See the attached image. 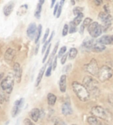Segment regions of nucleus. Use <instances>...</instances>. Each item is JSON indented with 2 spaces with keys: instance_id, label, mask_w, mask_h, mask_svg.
Returning <instances> with one entry per match:
<instances>
[{
  "instance_id": "5",
  "label": "nucleus",
  "mask_w": 113,
  "mask_h": 125,
  "mask_svg": "<svg viewBox=\"0 0 113 125\" xmlns=\"http://www.w3.org/2000/svg\"><path fill=\"white\" fill-rule=\"evenodd\" d=\"M84 69L87 72L89 73L93 76H98L100 70L97 61L94 58L91 60L88 64L84 66Z\"/></svg>"
},
{
  "instance_id": "1",
  "label": "nucleus",
  "mask_w": 113,
  "mask_h": 125,
  "mask_svg": "<svg viewBox=\"0 0 113 125\" xmlns=\"http://www.w3.org/2000/svg\"><path fill=\"white\" fill-rule=\"evenodd\" d=\"M72 88L77 97L81 101L85 102L90 99V92L85 85L77 82L72 83Z\"/></svg>"
},
{
  "instance_id": "43",
  "label": "nucleus",
  "mask_w": 113,
  "mask_h": 125,
  "mask_svg": "<svg viewBox=\"0 0 113 125\" xmlns=\"http://www.w3.org/2000/svg\"><path fill=\"white\" fill-rule=\"evenodd\" d=\"M59 7V3H57V4L55 5V7H54V11H53V15H57Z\"/></svg>"
},
{
  "instance_id": "42",
  "label": "nucleus",
  "mask_w": 113,
  "mask_h": 125,
  "mask_svg": "<svg viewBox=\"0 0 113 125\" xmlns=\"http://www.w3.org/2000/svg\"><path fill=\"white\" fill-rule=\"evenodd\" d=\"M61 11H62V6H61L60 5H59V9H58L57 13V15H56V17H57V18H59V17L61 16Z\"/></svg>"
},
{
  "instance_id": "8",
  "label": "nucleus",
  "mask_w": 113,
  "mask_h": 125,
  "mask_svg": "<svg viewBox=\"0 0 113 125\" xmlns=\"http://www.w3.org/2000/svg\"><path fill=\"white\" fill-rule=\"evenodd\" d=\"M99 19L103 23V25L102 26V29L106 31L111 26V22L113 21V17L109 13H106L104 11L100 12L99 15Z\"/></svg>"
},
{
  "instance_id": "37",
  "label": "nucleus",
  "mask_w": 113,
  "mask_h": 125,
  "mask_svg": "<svg viewBox=\"0 0 113 125\" xmlns=\"http://www.w3.org/2000/svg\"><path fill=\"white\" fill-rule=\"evenodd\" d=\"M52 70H53V66H52V64L49 65L48 68H47L46 72H45V75H46V77H49V76L51 75V71H52Z\"/></svg>"
},
{
  "instance_id": "15",
  "label": "nucleus",
  "mask_w": 113,
  "mask_h": 125,
  "mask_svg": "<svg viewBox=\"0 0 113 125\" xmlns=\"http://www.w3.org/2000/svg\"><path fill=\"white\" fill-rule=\"evenodd\" d=\"M41 111L38 108H34L29 113V116H30L31 120L34 122H37L39 118L41 116Z\"/></svg>"
},
{
  "instance_id": "39",
  "label": "nucleus",
  "mask_w": 113,
  "mask_h": 125,
  "mask_svg": "<svg viewBox=\"0 0 113 125\" xmlns=\"http://www.w3.org/2000/svg\"><path fill=\"white\" fill-rule=\"evenodd\" d=\"M57 58L58 56H55L53 59V63H52V66H53V70H55L56 68H57Z\"/></svg>"
},
{
  "instance_id": "25",
  "label": "nucleus",
  "mask_w": 113,
  "mask_h": 125,
  "mask_svg": "<svg viewBox=\"0 0 113 125\" xmlns=\"http://www.w3.org/2000/svg\"><path fill=\"white\" fill-rule=\"evenodd\" d=\"M83 17H84V15L83 14V13L78 14V15H76V17L74 19V20L73 21V22L74 23V24L76 26H78V25H80V23H81V21L83 20Z\"/></svg>"
},
{
  "instance_id": "45",
  "label": "nucleus",
  "mask_w": 113,
  "mask_h": 125,
  "mask_svg": "<svg viewBox=\"0 0 113 125\" xmlns=\"http://www.w3.org/2000/svg\"><path fill=\"white\" fill-rule=\"evenodd\" d=\"M85 27L84 26V25H82L81 26V28H80V33L83 34V32H84V31H85Z\"/></svg>"
},
{
  "instance_id": "14",
  "label": "nucleus",
  "mask_w": 113,
  "mask_h": 125,
  "mask_svg": "<svg viewBox=\"0 0 113 125\" xmlns=\"http://www.w3.org/2000/svg\"><path fill=\"white\" fill-rule=\"evenodd\" d=\"M61 112L63 115H64L65 116H68L71 115L73 113V109H72L71 105L69 103L65 102L64 103L61 107Z\"/></svg>"
},
{
  "instance_id": "24",
  "label": "nucleus",
  "mask_w": 113,
  "mask_h": 125,
  "mask_svg": "<svg viewBox=\"0 0 113 125\" xmlns=\"http://www.w3.org/2000/svg\"><path fill=\"white\" fill-rule=\"evenodd\" d=\"M42 33V25H39L37 27V31L36 32V35H35V43H38V42L39 41V39L41 36Z\"/></svg>"
},
{
  "instance_id": "49",
  "label": "nucleus",
  "mask_w": 113,
  "mask_h": 125,
  "mask_svg": "<svg viewBox=\"0 0 113 125\" xmlns=\"http://www.w3.org/2000/svg\"><path fill=\"white\" fill-rule=\"evenodd\" d=\"M65 0H61V1H60V5L61 6H63V5H64V3H65Z\"/></svg>"
},
{
  "instance_id": "3",
  "label": "nucleus",
  "mask_w": 113,
  "mask_h": 125,
  "mask_svg": "<svg viewBox=\"0 0 113 125\" xmlns=\"http://www.w3.org/2000/svg\"><path fill=\"white\" fill-rule=\"evenodd\" d=\"M0 85L3 91L7 94H10L14 86V75L11 73L7 75L1 82Z\"/></svg>"
},
{
  "instance_id": "40",
  "label": "nucleus",
  "mask_w": 113,
  "mask_h": 125,
  "mask_svg": "<svg viewBox=\"0 0 113 125\" xmlns=\"http://www.w3.org/2000/svg\"><path fill=\"white\" fill-rule=\"evenodd\" d=\"M23 123L25 125H35V124L33 123V121H31L29 118H25L23 121Z\"/></svg>"
},
{
  "instance_id": "51",
  "label": "nucleus",
  "mask_w": 113,
  "mask_h": 125,
  "mask_svg": "<svg viewBox=\"0 0 113 125\" xmlns=\"http://www.w3.org/2000/svg\"><path fill=\"white\" fill-rule=\"evenodd\" d=\"M71 4L73 5H75V0H71Z\"/></svg>"
},
{
  "instance_id": "9",
  "label": "nucleus",
  "mask_w": 113,
  "mask_h": 125,
  "mask_svg": "<svg viewBox=\"0 0 113 125\" xmlns=\"http://www.w3.org/2000/svg\"><path fill=\"white\" fill-rule=\"evenodd\" d=\"M13 72L15 79L16 80L17 83H19L21 82L22 77V69L20 64L17 62H15L13 65Z\"/></svg>"
},
{
  "instance_id": "6",
  "label": "nucleus",
  "mask_w": 113,
  "mask_h": 125,
  "mask_svg": "<svg viewBox=\"0 0 113 125\" xmlns=\"http://www.w3.org/2000/svg\"><path fill=\"white\" fill-rule=\"evenodd\" d=\"M98 83H99L97 80L90 76H85L83 81V84L87 87V89L89 91V92H92L93 93H96L98 89V87H97Z\"/></svg>"
},
{
  "instance_id": "38",
  "label": "nucleus",
  "mask_w": 113,
  "mask_h": 125,
  "mask_svg": "<svg viewBox=\"0 0 113 125\" xmlns=\"http://www.w3.org/2000/svg\"><path fill=\"white\" fill-rule=\"evenodd\" d=\"M49 29H47L46 31H45V33L44 34L43 41H42L43 43H45V42L47 41V38L49 37Z\"/></svg>"
},
{
  "instance_id": "48",
  "label": "nucleus",
  "mask_w": 113,
  "mask_h": 125,
  "mask_svg": "<svg viewBox=\"0 0 113 125\" xmlns=\"http://www.w3.org/2000/svg\"><path fill=\"white\" fill-rule=\"evenodd\" d=\"M56 0H51V8L54 7V5L55 4Z\"/></svg>"
},
{
  "instance_id": "27",
  "label": "nucleus",
  "mask_w": 113,
  "mask_h": 125,
  "mask_svg": "<svg viewBox=\"0 0 113 125\" xmlns=\"http://www.w3.org/2000/svg\"><path fill=\"white\" fill-rule=\"evenodd\" d=\"M42 11V5L40 4V3H38L37 5V8H36V10L35 11V17L37 19H40V17H41V13Z\"/></svg>"
},
{
  "instance_id": "16",
  "label": "nucleus",
  "mask_w": 113,
  "mask_h": 125,
  "mask_svg": "<svg viewBox=\"0 0 113 125\" xmlns=\"http://www.w3.org/2000/svg\"><path fill=\"white\" fill-rule=\"evenodd\" d=\"M59 89L62 93H65L67 90V76L62 75L59 80Z\"/></svg>"
},
{
  "instance_id": "4",
  "label": "nucleus",
  "mask_w": 113,
  "mask_h": 125,
  "mask_svg": "<svg viewBox=\"0 0 113 125\" xmlns=\"http://www.w3.org/2000/svg\"><path fill=\"white\" fill-rule=\"evenodd\" d=\"M113 70L111 67L107 66H103L100 68L98 77L100 82H104L109 80V79H111V77L113 76Z\"/></svg>"
},
{
  "instance_id": "50",
  "label": "nucleus",
  "mask_w": 113,
  "mask_h": 125,
  "mask_svg": "<svg viewBox=\"0 0 113 125\" xmlns=\"http://www.w3.org/2000/svg\"><path fill=\"white\" fill-rule=\"evenodd\" d=\"M44 2H45V0H39V3L40 4H41L42 5L44 3Z\"/></svg>"
},
{
  "instance_id": "10",
  "label": "nucleus",
  "mask_w": 113,
  "mask_h": 125,
  "mask_svg": "<svg viewBox=\"0 0 113 125\" xmlns=\"http://www.w3.org/2000/svg\"><path fill=\"white\" fill-rule=\"evenodd\" d=\"M37 31V25L35 23H31L29 25L27 29V36L31 40H33V39L35 38Z\"/></svg>"
},
{
  "instance_id": "46",
  "label": "nucleus",
  "mask_w": 113,
  "mask_h": 125,
  "mask_svg": "<svg viewBox=\"0 0 113 125\" xmlns=\"http://www.w3.org/2000/svg\"><path fill=\"white\" fill-rule=\"evenodd\" d=\"M95 3L97 5H100L102 3V0H95Z\"/></svg>"
},
{
  "instance_id": "19",
  "label": "nucleus",
  "mask_w": 113,
  "mask_h": 125,
  "mask_svg": "<svg viewBox=\"0 0 113 125\" xmlns=\"http://www.w3.org/2000/svg\"><path fill=\"white\" fill-rule=\"evenodd\" d=\"M105 49H106V46L104 44H102L99 43L98 41H96V42L92 47V50L96 52H100L104 51Z\"/></svg>"
},
{
  "instance_id": "12",
  "label": "nucleus",
  "mask_w": 113,
  "mask_h": 125,
  "mask_svg": "<svg viewBox=\"0 0 113 125\" xmlns=\"http://www.w3.org/2000/svg\"><path fill=\"white\" fill-rule=\"evenodd\" d=\"M99 43L104 45H109L113 44V35H103L98 40Z\"/></svg>"
},
{
  "instance_id": "2",
  "label": "nucleus",
  "mask_w": 113,
  "mask_h": 125,
  "mask_svg": "<svg viewBox=\"0 0 113 125\" xmlns=\"http://www.w3.org/2000/svg\"><path fill=\"white\" fill-rule=\"evenodd\" d=\"M91 114L95 117L103 119L105 121H110L112 115L110 112L100 106H95L91 109Z\"/></svg>"
},
{
  "instance_id": "53",
  "label": "nucleus",
  "mask_w": 113,
  "mask_h": 125,
  "mask_svg": "<svg viewBox=\"0 0 113 125\" xmlns=\"http://www.w3.org/2000/svg\"><path fill=\"white\" fill-rule=\"evenodd\" d=\"M109 1H113V0H109Z\"/></svg>"
},
{
  "instance_id": "35",
  "label": "nucleus",
  "mask_w": 113,
  "mask_h": 125,
  "mask_svg": "<svg viewBox=\"0 0 113 125\" xmlns=\"http://www.w3.org/2000/svg\"><path fill=\"white\" fill-rule=\"evenodd\" d=\"M92 19L87 17V18H86L84 20L83 24L84 25V26H85V27H88V26L92 23Z\"/></svg>"
},
{
  "instance_id": "17",
  "label": "nucleus",
  "mask_w": 113,
  "mask_h": 125,
  "mask_svg": "<svg viewBox=\"0 0 113 125\" xmlns=\"http://www.w3.org/2000/svg\"><path fill=\"white\" fill-rule=\"evenodd\" d=\"M95 42H96V41L93 39L87 38V39H85V41H83V46L87 49H91L92 50V47H93Z\"/></svg>"
},
{
  "instance_id": "34",
  "label": "nucleus",
  "mask_w": 113,
  "mask_h": 125,
  "mask_svg": "<svg viewBox=\"0 0 113 125\" xmlns=\"http://www.w3.org/2000/svg\"><path fill=\"white\" fill-rule=\"evenodd\" d=\"M72 68V64H69L66 65L65 66L63 67V68L62 71L63 72L65 73H69L71 71Z\"/></svg>"
},
{
  "instance_id": "18",
  "label": "nucleus",
  "mask_w": 113,
  "mask_h": 125,
  "mask_svg": "<svg viewBox=\"0 0 113 125\" xmlns=\"http://www.w3.org/2000/svg\"><path fill=\"white\" fill-rule=\"evenodd\" d=\"M47 64H46L45 66H44L42 67L40 69V70L39 72V73L37 75V80H36V82H35V87H37L40 84V83L41 82L42 78L43 77L44 73L45 72V69H46V66Z\"/></svg>"
},
{
  "instance_id": "11",
  "label": "nucleus",
  "mask_w": 113,
  "mask_h": 125,
  "mask_svg": "<svg viewBox=\"0 0 113 125\" xmlns=\"http://www.w3.org/2000/svg\"><path fill=\"white\" fill-rule=\"evenodd\" d=\"M15 56H16V51L15 50L12 48H7L4 55L5 60L7 61V62H11L13 60Z\"/></svg>"
},
{
  "instance_id": "28",
  "label": "nucleus",
  "mask_w": 113,
  "mask_h": 125,
  "mask_svg": "<svg viewBox=\"0 0 113 125\" xmlns=\"http://www.w3.org/2000/svg\"><path fill=\"white\" fill-rule=\"evenodd\" d=\"M28 9V5H21L19 9L18 10V11H17V14L18 15H23V14H25L26 13V11H27Z\"/></svg>"
},
{
  "instance_id": "22",
  "label": "nucleus",
  "mask_w": 113,
  "mask_h": 125,
  "mask_svg": "<svg viewBox=\"0 0 113 125\" xmlns=\"http://www.w3.org/2000/svg\"><path fill=\"white\" fill-rule=\"evenodd\" d=\"M54 34H55V32H54V31H53V32H52V33H51V36H50V37H49V39L48 40H47V41L46 42L44 43L43 46V48H42V54H43V53L47 50V48H48L49 45L50 44V42H51V40H52V39H53Z\"/></svg>"
},
{
  "instance_id": "32",
  "label": "nucleus",
  "mask_w": 113,
  "mask_h": 125,
  "mask_svg": "<svg viewBox=\"0 0 113 125\" xmlns=\"http://www.w3.org/2000/svg\"><path fill=\"white\" fill-rule=\"evenodd\" d=\"M83 11V7H75L74 9H73V14H74L75 15H78V14L81 13Z\"/></svg>"
},
{
  "instance_id": "47",
  "label": "nucleus",
  "mask_w": 113,
  "mask_h": 125,
  "mask_svg": "<svg viewBox=\"0 0 113 125\" xmlns=\"http://www.w3.org/2000/svg\"><path fill=\"white\" fill-rule=\"evenodd\" d=\"M39 44L38 43L37 45H36V47H35V54H37V53H38V50H39Z\"/></svg>"
},
{
  "instance_id": "26",
  "label": "nucleus",
  "mask_w": 113,
  "mask_h": 125,
  "mask_svg": "<svg viewBox=\"0 0 113 125\" xmlns=\"http://www.w3.org/2000/svg\"><path fill=\"white\" fill-rule=\"evenodd\" d=\"M21 107H19L17 105H14L13 107L12 110V117H15L21 111Z\"/></svg>"
},
{
  "instance_id": "54",
  "label": "nucleus",
  "mask_w": 113,
  "mask_h": 125,
  "mask_svg": "<svg viewBox=\"0 0 113 125\" xmlns=\"http://www.w3.org/2000/svg\"></svg>"
},
{
  "instance_id": "29",
  "label": "nucleus",
  "mask_w": 113,
  "mask_h": 125,
  "mask_svg": "<svg viewBox=\"0 0 113 125\" xmlns=\"http://www.w3.org/2000/svg\"><path fill=\"white\" fill-rule=\"evenodd\" d=\"M70 27H69V33L71 34H73V33H75L77 31V29H76V26L74 24V23L71 21L70 22Z\"/></svg>"
},
{
  "instance_id": "20",
  "label": "nucleus",
  "mask_w": 113,
  "mask_h": 125,
  "mask_svg": "<svg viewBox=\"0 0 113 125\" xmlns=\"http://www.w3.org/2000/svg\"><path fill=\"white\" fill-rule=\"evenodd\" d=\"M56 101H57V97L55 95H54L53 93H49L47 95V103L48 105L50 106H53L55 104Z\"/></svg>"
},
{
  "instance_id": "7",
  "label": "nucleus",
  "mask_w": 113,
  "mask_h": 125,
  "mask_svg": "<svg viewBox=\"0 0 113 125\" xmlns=\"http://www.w3.org/2000/svg\"><path fill=\"white\" fill-rule=\"evenodd\" d=\"M102 25L97 22H92L88 27V31L92 38H97L101 35L102 32Z\"/></svg>"
},
{
  "instance_id": "31",
  "label": "nucleus",
  "mask_w": 113,
  "mask_h": 125,
  "mask_svg": "<svg viewBox=\"0 0 113 125\" xmlns=\"http://www.w3.org/2000/svg\"><path fill=\"white\" fill-rule=\"evenodd\" d=\"M51 44H50L49 45L48 48H47V50L45 51V56H44L43 58V63H45V62H46L47 59V58H48L49 54V52H50V49H51Z\"/></svg>"
},
{
  "instance_id": "13",
  "label": "nucleus",
  "mask_w": 113,
  "mask_h": 125,
  "mask_svg": "<svg viewBox=\"0 0 113 125\" xmlns=\"http://www.w3.org/2000/svg\"><path fill=\"white\" fill-rule=\"evenodd\" d=\"M14 7H15V3L13 1H9L8 3L5 5L3 7V14L5 15V16H9L13 11Z\"/></svg>"
},
{
  "instance_id": "30",
  "label": "nucleus",
  "mask_w": 113,
  "mask_h": 125,
  "mask_svg": "<svg viewBox=\"0 0 113 125\" xmlns=\"http://www.w3.org/2000/svg\"><path fill=\"white\" fill-rule=\"evenodd\" d=\"M66 52H67V47L66 46L61 47L59 51V53H58V58H61L63 55L65 54Z\"/></svg>"
},
{
  "instance_id": "21",
  "label": "nucleus",
  "mask_w": 113,
  "mask_h": 125,
  "mask_svg": "<svg viewBox=\"0 0 113 125\" xmlns=\"http://www.w3.org/2000/svg\"><path fill=\"white\" fill-rule=\"evenodd\" d=\"M87 122L89 125H102L97 117L94 116H89L87 118Z\"/></svg>"
},
{
  "instance_id": "52",
  "label": "nucleus",
  "mask_w": 113,
  "mask_h": 125,
  "mask_svg": "<svg viewBox=\"0 0 113 125\" xmlns=\"http://www.w3.org/2000/svg\"><path fill=\"white\" fill-rule=\"evenodd\" d=\"M1 77H2V75H1V74H0V81H1Z\"/></svg>"
},
{
  "instance_id": "41",
  "label": "nucleus",
  "mask_w": 113,
  "mask_h": 125,
  "mask_svg": "<svg viewBox=\"0 0 113 125\" xmlns=\"http://www.w3.org/2000/svg\"><path fill=\"white\" fill-rule=\"evenodd\" d=\"M67 56H68V54H65V55H63L62 57H61V64H65V63L67 61Z\"/></svg>"
},
{
  "instance_id": "23",
  "label": "nucleus",
  "mask_w": 113,
  "mask_h": 125,
  "mask_svg": "<svg viewBox=\"0 0 113 125\" xmlns=\"http://www.w3.org/2000/svg\"><path fill=\"white\" fill-rule=\"evenodd\" d=\"M78 54V50L75 48H71L70 49L69 54H68V56L69 60H73L75 59L76 56H77Z\"/></svg>"
},
{
  "instance_id": "44",
  "label": "nucleus",
  "mask_w": 113,
  "mask_h": 125,
  "mask_svg": "<svg viewBox=\"0 0 113 125\" xmlns=\"http://www.w3.org/2000/svg\"><path fill=\"white\" fill-rule=\"evenodd\" d=\"M5 101V97L4 96L1 95V94H0V104H3V102H4Z\"/></svg>"
},
{
  "instance_id": "36",
  "label": "nucleus",
  "mask_w": 113,
  "mask_h": 125,
  "mask_svg": "<svg viewBox=\"0 0 113 125\" xmlns=\"http://www.w3.org/2000/svg\"><path fill=\"white\" fill-rule=\"evenodd\" d=\"M23 104H24V99H23V98H21L20 99L17 100L15 102V103H14V105H17V106L20 107L21 108H22Z\"/></svg>"
},
{
  "instance_id": "33",
  "label": "nucleus",
  "mask_w": 113,
  "mask_h": 125,
  "mask_svg": "<svg viewBox=\"0 0 113 125\" xmlns=\"http://www.w3.org/2000/svg\"><path fill=\"white\" fill-rule=\"evenodd\" d=\"M69 32V25L65 24L64 25V27L63 28V31H62V35L63 36H67V34H68V32Z\"/></svg>"
}]
</instances>
